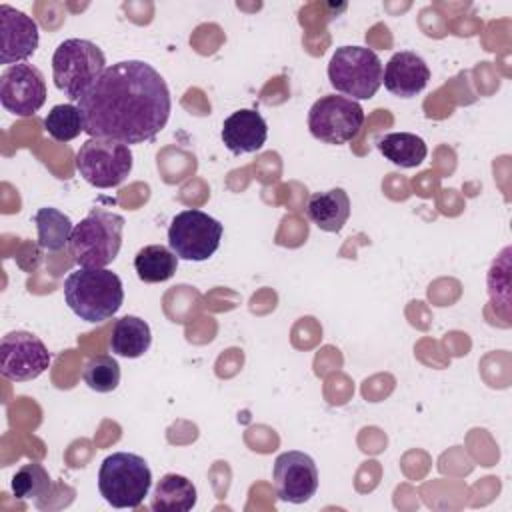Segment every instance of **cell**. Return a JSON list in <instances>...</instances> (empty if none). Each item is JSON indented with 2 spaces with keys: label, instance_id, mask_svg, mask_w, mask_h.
<instances>
[{
  "label": "cell",
  "instance_id": "obj_7",
  "mask_svg": "<svg viewBox=\"0 0 512 512\" xmlns=\"http://www.w3.org/2000/svg\"><path fill=\"white\" fill-rule=\"evenodd\" d=\"M78 174L94 188H114L132 172V150L128 144L106 138H88L74 158Z\"/></svg>",
  "mask_w": 512,
  "mask_h": 512
},
{
  "label": "cell",
  "instance_id": "obj_18",
  "mask_svg": "<svg viewBox=\"0 0 512 512\" xmlns=\"http://www.w3.org/2000/svg\"><path fill=\"white\" fill-rule=\"evenodd\" d=\"M196 486L182 474H164L150 500L154 512H188L196 506Z\"/></svg>",
  "mask_w": 512,
  "mask_h": 512
},
{
  "label": "cell",
  "instance_id": "obj_15",
  "mask_svg": "<svg viewBox=\"0 0 512 512\" xmlns=\"http://www.w3.org/2000/svg\"><path fill=\"white\" fill-rule=\"evenodd\" d=\"M220 136H222L224 146L232 154H236V156L250 154V152H258L266 144L268 124L260 112L242 108V110L232 112L224 120Z\"/></svg>",
  "mask_w": 512,
  "mask_h": 512
},
{
  "label": "cell",
  "instance_id": "obj_19",
  "mask_svg": "<svg viewBox=\"0 0 512 512\" xmlns=\"http://www.w3.org/2000/svg\"><path fill=\"white\" fill-rule=\"evenodd\" d=\"M380 154L400 168H414L426 160V142L412 132H390L376 140Z\"/></svg>",
  "mask_w": 512,
  "mask_h": 512
},
{
  "label": "cell",
  "instance_id": "obj_24",
  "mask_svg": "<svg viewBox=\"0 0 512 512\" xmlns=\"http://www.w3.org/2000/svg\"><path fill=\"white\" fill-rule=\"evenodd\" d=\"M44 130L58 142H70L84 132L82 112L74 104H56L44 118Z\"/></svg>",
  "mask_w": 512,
  "mask_h": 512
},
{
  "label": "cell",
  "instance_id": "obj_2",
  "mask_svg": "<svg viewBox=\"0 0 512 512\" xmlns=\"http://www.w3.org/2000/svg\"><path fill=\"white\" fill-rule=\"evenodd\" d=\"M64 300L68 308L86 322L112 318L122 302L124 288L118 274L108 268H76L64 280Z\"/></svg>",
  "mask_w": 512,
  "mask_h": 512
},
{
  "label": "cell",
  "instance_id": "obj_22",
  "mask_svg": "<svg viewBox=\"0 0 512 512\" xmlns=\"http://www.w3.org/2000/svg\"><path fill=\"white\" fill-rule=\"evenodd\" d=\"M12 492L18 500H32L52 494V478L46 468L38 462H28L16 470L12 476Z\"/></svg>",
  "mask_w": 512,
  "mask_h": 512
},
{
  "label": "cell",
  "instance_id": "obj_9",
  "mask_svg": "<svg viewBox=\"0 0 512 512\" xmlns=\"http://www.w3.org/2000/svg\"><path fill=\"white\" fill-rule=\"evenodd\" d=\"M364 124L362 106L346 96L326 94L308 112L310 134L326 144H346L358 136Z\"/></svg>",
  "mask_w": 512,
  "mask_h": 512
},
{
  "label": "cell",
  "instance_id": "obj_11",
  "mask_svg": "<svg viewBox=\"0 0 512 512\" xmlns=\"http://www.w3.org/2000/svg\"><path fill=\"white\" fill-rule=\"evenodd\" d=\"M0 102L16 116H32L46 102L44 74L26 62L8 66L0 76Z\"/></svg>",
  "mask_w": 512,
  "mask_h": 512
},
{
  "label": "cell",
  "instance_id": "obj_16",
  "mask_svg": "<svg viewBox=\"0 0 512 512\" xmlns=\"http://www.w3.org/2000/svg\"><path fill=\"white\" fill-rule=\"evenodd\" d=\"M308 218L324 232H340L350 216V198L342 188H330L310 196Z\"/></svg>",
  "mask_w": 512,
  "mask_h": 512
},
{
  "label": "cell",
  "instance_id": "obj_13",
  "mask_svg": "<svg viewBox=\"0 0 512 512\" xmlns=\"http://www.w3.org/2000/svg\"><path fill=\"white\" fill-rule=\"evenodd\" d=\"M0 62L20 64L38 48V24L10 4H0Z\"/></svg>",
  "mask_w": 512,
  "mask_h": 512
},
{
  "label": "cell",
  "instance_id": "obj_20",
  "mask_svg": "<svg viewBox=\"0 0 512 512\" xmlns=\"http://www.w3.org/2000/svg\"><path fill=\"white\" fill-rule=\"evenodd\" d=\"M178 256L162 246V244H148L138 250L134 256V270L142 282L156 284V282H166L174 276L178 268Z\"/></svg>",
  "mask_w": 512,
  "mask_h": 512
},
{
  "label": "cell",
  "instance_id": "obj_3",
  "mask_svg": "<svg viewBox=\"0 0 512 512\" xmlns=\"http://www.w3.org/2000/svg\"><path fill=\"white\" fill-rule=\"evenodd\" d=\"M122 230L124 218L120 214L92 208L72 230L68 240L70 258L80 268H106L120 252Z\"/></svg>",
  "mask_w": 512,
  "mask_h": 512
},
{
  "label": "cell",
  "instance_id": "obj_5",
  "mask_svg": "<svg viewBox=\"0 0 512 512\" xmlns=\"http://www.w3.org/2000/svg\"><path fill=\"white\" fill-rule=\"evenodd\" d=\"M152 472L148 462L132 452L106 456L98 470V490L114 508H138L148 496Z\"/></svg>",
  "mask_w": 512,
  "mask_h": 512
},
{
  "label": "cell",
  "instance_id": "obj_17",
  "mask_svg": "<svg viewBox=\"0 0 512 512\" xmlns=\"http://www.w3.org/2000/svg\"><path fill=\"white\" fill-rule=\"evenodd\" d=\"M108 344L116 356L140 358L152 344V330L142 318L126 314L114 322Z\"/></svg>",
  "mask_w": 512,
  "mask_h": 512
},
{
  "label": "cell",
  "instance_id": "obj_10",
  "mask_svg": "<svg viewBox=\"0 0 512 512\" xmlns=\"http://www.w3.org/2000/svg\"><path fill=\"white\" fill-rule=\"evenodd\" d=\"M46 344L32 332H8L0 342V372L12 382L38 378L50 366Z\"/></svg>",
  "mask_w": 512,
  "mask_h": 512
},
{
  "label": "cell",
  "instance_id": "obj_14",
  "mask_svg": "<svg viewBox=\"0 0 512 512\" xmlns=\"http://www.w3.org/2000/svg\"><path fill=\"white\" fill-rule=\"evenodd\" d=\"M430 80V68L424 58L416 52L402 50L392 54L386 62L382 84L398 98H412L420 94Z\"/></svg>",
  "mask_w": 512,
  "mask_h": 512
},
{
  "label": "cell",
  "instance_id": "obj_12",
  "mask_svg": "<svg viewBox=\"0 0 512 512\" xmlns=\"http://www.w3.org/2000/svg\"><path fill=\"white\" fill-rule=\"evenodd\" d=\"M272 476L278 498L290 504H304L318 490L316 462L300 450L282 452L274 462Z\"/></svg>",
  "mask_w": 512,
  "mask_h": 512
},
{
  "label": "cell",
  "instance_id": "obj_6",
  "mask_svg": "<svg viewBox=\"0 0 512 512\" xmlns=\"http://www.w3.org/2000/svg\"><path fill=\"white\" fill-rule=\"evenodd\" d=\"M382 76V60L366 46H340L328 62L332 88L356 102L370 100L380 90Z\"/></svg>",
  "mask_w": 512,
  "mask_h": 512
},
{
  "label": "cell",
  "instance_id": "obj_1",
  "mask_svg": "<svg viewBox=\"0 0 512 512\" xmlns=\"http://www.w3.org/2000/svg\"><path fill=\"white\" fill-rule=\"evenodd\" d=\"M90 138L140 144L152 140L170 118L166 80L144 60L106 66L76 104Z\"/></svg>",
  "mask_w": 512,
  "mask_h": 512
},
{
  "label": "cell",
  "instance_id": "obj_8",
  "mask_svg": "<svg viewBox=\"0 0 512 512\" xmlns=\"http://www.w3.org/2000/svg\"><path fill=\"white\" fill-rule=\"evenodd\" d=\"M222 224L202 210H182L178 212L168 228L170 250L180 260L204 262L220 246Z\"/></svg>",
  "mask_w": 512,
  "mask_h": 512
},
{
  "label": "cell",
  "instance_id": "obj_4",
  "mask_svg": "<svg viewBox=\"0 0 512 512\" xmlns=\"http://www.w3.org/2000/svg\"><path fill=\"white\" fill-rule=\"evenodd\" d=\"M104 70H106V56L90 40L68 38L60 42L54 50V56H52L54 84L72 102H78Z\"/></svg>",
  "mask_w": 512,
  "mask_h": 512
},
{
  "label": "cell",
  "instance_id": "obj_21",
  "mask_svg": "<svg viewBox=\"0 0 512 512\" xmlns=\"http://www.w3.org/2000/svg\"><path fill=\"white\" fill-rule=\"evenodd\" d=\"M34 224L38 228V244L48 252H58L64 246H68V240L72 236L74 224L72 220L56 210V208H40L34 214Z\"/></svg>",
  "mask_w": 512,
  "mask_h": 512
},
{
  "label": "cell",
  "instance_id": "obj_23",
  "mask_svg": "<svg viewBox=\"0 0 512 512\" xmlns=\"http://www.w3.org/2000/svg\"><path fill=\"white\" fill-rule=\"evenodd\" d=\"M82 380L90 390L98 394H108L120 384V364L114 356L108 354L92 356L82 368Z\"/></svg>",
  "mask_w": 512,
  "mask_h": 512
}]
</instances>
